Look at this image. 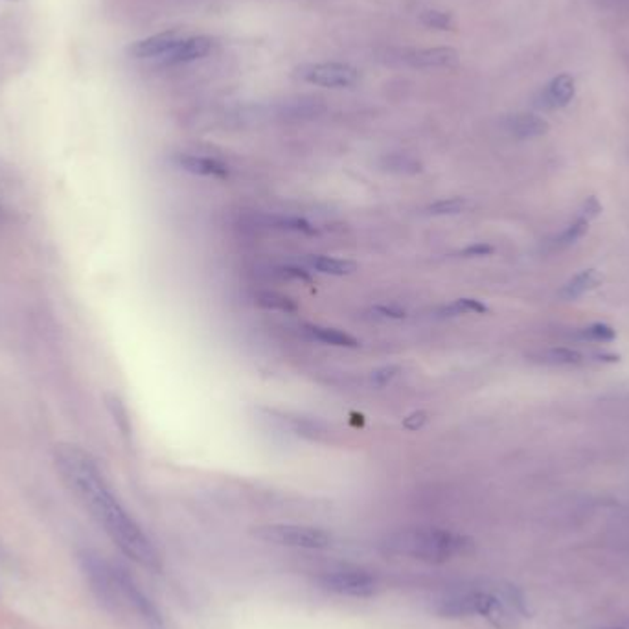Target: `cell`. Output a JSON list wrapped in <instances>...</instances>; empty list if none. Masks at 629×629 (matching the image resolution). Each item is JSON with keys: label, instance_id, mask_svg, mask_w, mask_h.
Segmentation results:
<instances>
[{"label": "cell", "instance_id": "1", "mask_svg": "<svg viewBox=\"0 0 629 629\" xmlns=\"http://www.w3.org/2000/svg\"><path fill=\"white\" fill-rule=\"evenodd\" d=\"M55 467L61 481L96 521L122 554L149 571L161 569V556L140 524L123 508L107 484L98 464L78 446L63 444L55 449Z\"/></svg>", "mask_w": 629, "mask_h": 629}, {"label": "cell", "instance_id": "2", "mask_svg": "<svg viewBox=\"0 0 629 629\" xmlns=\"http://www.w3.org/2000/svg\"><path fill=\"white\" fill-rule=\"evenodd\" d=\"M80 561L88 589L109 613L135 620L147 629H164L159 608L128 571L94 552H83Z\"/></svg>", "mask_w": 629, "mask_h": 629}, {"label": "cell", "instance_id": "3", "mask_svg": "<svg viewBox=\"0 0 629 629\" xmlns=\"http://www.w3.org/2000/svg\"><path fill=\"white\" fill-rule=\"evenodd\" d=\"M434 611L444 618L484 616L500 629H512L524 613V599L508 583L460 585L440 594Z\"/></svg>", "mask_w": 629, "mask_h": 629}, {"label": "cell", "instance_id": "4", "mask_svg": "<svg viewBox=\"0 0 629 629\" xmlns=\"http://www.w3.org/2000/svg\"><path fill=\"white\" fill-rule=\"evenodd\" d=\"M389 556L442 565L471 550V540L444 528H407L389 533L382 541Z\"/></svg>", "mask_w": 629, "mask_h": 629}, {"label": "cell", "instance_id": "5", "mask_svg": "<svg viewBox=\"0 0 629 629\" xmlns=\"http://www.w3.org/2000/svg\"><path fill=\"white\" fill-rule=\"evenodd\" d=\"M253 536L264 543L276 547H289L302 550H326L331 547V533L309 524L273 523L253 528Z\"/></svg>", "mask_w": 629, "mask_h": 629}, {"label": "cell", "instance_id": "6", "mask_svg": "<svg viewBox=\"0 0 629 629\" xmlns=\"http://www.w3.org/2000/svg\"><path fill=\"white\" fill-rule=\"evenodd\" d=\"M317 582L324 591L337 596H346V599H372L380 591L377 576L357 567H339L324 571Z\"/></svg>", "mask_w": 629, "mask_h": 629}, {"label": "cell", "instance_id": "7", "mask_svg": "<svg viewBox=\"0 0 629 629\" xmlns=\"http://www.w3.org/2000/svg\"><path fill=\"white\" fill-rule=\"evenodd\" d=\"M297 76L307 83L326 88L352 87L359 80L357 69L344 65V63H314V65H304L297 69Z\"/></svg>", "mask_w": 629, "mask_h": 629}, {"label": "cell", "instance_id": "8", "mask_svg": "<svg viewBox=\"0 0 629 629\" xmlns=\"http://www.w3.org/2000/svg\"><path fill=\"white\" fill-rule=\"evenodd\" d=\"M576 94V81L569 74H559L552 78L543 90L540 92L538 105L545 109H561L567 107Z\"/></svg>", "mask_w": 629, "mask_h": 629}, {"label": "cell", "instance_id": "9", "mask_svg": "<svg viewBox=\"0 0 629 629\" xmlns=\"http://www.w3.org/2000/svg\"><path fill=\"white\" fill-rule=\"evenodd\" d=\"M214 48V39L206 36L180 38L177 45L164 55L166 65H180V63H192L208 55Z\"/></svg>", "mask_w": 629, "mask_h": 629}, {"label": "cell", "instance_id": "10", "mask_svg": "<svg viewBox=\"0 0 629 629\" xmlns=\"http://www.w3.org/2000/svg\"><path fill=\"white\" fill-rule=\"evenodd\" d=\"M177 31H163L140 41H135L128 46V54L133 59H164V55L177 45L179 41Z\"/></svg>", "mask_w": 629, "mask_h": 629}, {"label": "cell", "instance_id": "11", "mask_svg": "<svg viewBox=\"0 0 629 629\" xmlns=\"http://www.w3.org/2000/svg\"><path fill=\"white\" fill-rule=\"evenodd\" d=\"M507 131L521 140L526 138H538L543 137L550 131V123L532 113H521V114H514L507 120Z\"/></svg>", "mask_w": 629, "mask_h": 629}, {"label": "cell", "instance_id": "12", "mask_svg": "<svg viewBox=\"0 0 629 629\" xmlns=\"http://www.w3.org/2000/svg\"><path fill=\"white\" fill-rule=\"evenodd\" d=\"M408 63L418 69H451L458 63V54L453 48H427L411 54Z\"/></svg>", "mask_w": 629, "mask_h": 629}, {"label": "cell", "instance_id": "13", "mask_svg": "<svg viewBox=\"0 0 629 629\" xmlns=\"http://www.w3.org/2000/svg\"><path fill=\"white\" fill-rule=\"evenodd\" d=\"M177 164L188 173L214 177V179H227L229 170L223 163H219L210 156H197V155H180L177 156Z\"/></svg>", "mask_w": 629, "mask_h": 629}, {"label": "cell", "instance_id": "14", "mask_svg": "<svg viewBox=\"0 0 629 629\" xmlns=\"http://www.w3.org/2000/svg\"><path fill=\"white\" fill-rule=\"evenodd\" d=\"M600 281H602V278L599 273H596L594 269H585V271L574 274L571 280L565 281L561 289L558 291V295L563 300H576V298L583 297L585 293L592 291L594 288H599Z\"/></svg>", "mask_w": 629, "mask_h": 629}, {"label": "cell", "instance_id": "15", "mask_svg": "<svg viewBox=\"0 0 629 629\" xmlns=\"http://www.w3.org/2000/svg\"><path fill=\"white\" fill-rule=\"evenodd\" d=\"M307 333L321 340L323 344H330V346H337V348H357L359 340L356 337H352L350 333L340 331L337 328H326V326H306Z\"/></svg>", "mask_w": 629, "mask_h": 629}, {"label": "cell", "instance_id": "16", "mask_svg": "<svg viewBox=\"0 0 629 629\" xmlns=\"http://www.w3.org/2000/svg\"><path fill=\"white\" fill-rule=\"evenodd\" d=\"M311 265L319 273L331 274V276H346V274H352L357 269L356 262L330 258V256H314L311 258Z\"/></svg>", "mask_w": 629, "mask_h": 629}, {"label": "cell", "instance_id": "17", "mask_svg": "<svg viewBox=\"0 0 629 629\" xmlns=\"http://www.w3.org/2000/svg\"><path fill=\"white\" fill-rule=\"evenodd\" d=\"M540 361L552 366H576L583 363V356L573 348H549L540 354Z\"/></svg>", "mask_w": 629, "mask_h": 629}, {"label": "cell", "instance_id": "18", "mask_svg": "<svg viewBox=\"0 0 629 629\" xmlns=\"http://www.w3.org/2000/svg\"><path fill=\"white\" fill-rule=\"evenodd\" d=\"M589 232V219H585L583 215H580L578 219H574V222L565 229L559 238H558V245L559 247H569V245H574L576 241H580L585 234Z\"/></svg>", "mask_w": 629, "mask_h": 629}, {"label": "cell", "instance_id": "19", "mask_svg": "<svg viewBox=\"0 0 629 629\" xmlns=\"http://www.w3.org/2000/svg\"><path fill=\"white\" fill-rule=\"evenodd\" d=\"M467 199L464 197H451V199H442V201H436L432 205L427 206V212L431 215H455V214H460L467 208Z\"/></svg>", "mask_w": 629, "mask_h": 629}, {"label": "cell", "instance_id": "20", "mask_svg": "<svg viewBox=\"0 0 629 629\" xmlns=\"http://www.w3.org/2000/svg\"><path fill=\"white\" fill-rule=\"evenodd\" d=\"M442 313L449 314V317H455V314H462V313H479V314H484L488 313V307L477 300V298H458L455 300L453 304L446 306L442 309Z\"/></svg>", "mask_w": 629, "mask_h": 629}, {"label": "cell", "instance_id": "21", "mask_svg": "<svg viewBox=\"0 0 629 629\" xmlns=\"http://www.w3.org/2000/svg\"><path fill=\"white\" fill-rule=\"evenodd\" d=\"M258 304L267 309H278V311H286V313H293L298 309V306L289 297L278 295V293H262L258 297Z\"/></svg>", "mask_w": 629, "mask_h": 629}, {"label": "cell", "instance_id": "22", "mask_svg": "<svg viewBox=\"0 0 629 629\" xmlns=\"http://www.w3.org/2000/svg\"><path fill=\"white\" fill-rule=\"evenodd\" d=\"M583 337L596 340V342H613L616 339V331L606 324V323H594L587 328H583Z\"/></svg>", "mask_w": 629, "mask_h": 629}, {"label": "cell", "instance_id": "23", "mask_svg": "<svg viewBox=\"0 0 629 629\" xmlns=\"http://www.w3.org/2000/svg\"><path fill=\"white\" fill-rule=\"evenodd\" d=\"M276 225L280 229H286V231H293V232H302V234H317V231H314V227L306 222V219L302 217H278L276 219Z\"/></svg>", "mask_w": 629, "mask_h": 629}, {"label": "cell", "instance_id": "24", "mask_svg": "<svg viewBox=\"0 0 629 629\" xmlns=\"http://www.w3.org/2000/svg\"><path fill=\"white\" fill-rule=\"evenodd\" d=\"M398 372H399V366H396V365L380 366V368H375V370L370 373V382H372L373 387L383 389V387H387V385L394 380V377L398 375Z\"/></svg>", "mask_w": 629, "mask_h": 629}, {"label": "cell", "instance_id": "25", "mask_svg": "<svg viewBox=\"0 0 629 629\" xmlns=\"http://www.w3.org/2000/svg\"><path fill=\"white\" fill-rule=\"evenodd\" d=\"M422 22L429 28H436V29H451L453 28V19L451 15L444 13V12H425L422 15Z\"/></svg>", "mask_w": 629, "mask_h": 629}, {"label": "cell", "instance_id": "26", "mask_svg": "<svg viewBox=\"0 0 629 629\" xmlns=\"http://www.w3.org/2000/svg\"><path fill=\"white\" fill-rule=\"evenodd\" d=\"M490 255H493V247L488 243L469 245L460 253V256H464V258H482V256H490Z\"/></svg>", "mask_w": 629, "mask_h": 629}, {"label": "cell", "instance_id": "27", "mask_svg": "<svg viewBox=\"0 0 629 629\" xmlns=\"http://www.w3.org/2000/svg\"><path fill=\"white\" fill-rule=\"evenodd\" d=\"M582 212H583V217L585 219H594V217H599L602 214V205L599 201V197H594V196H589L583 205H582Z\"/></svg>", "mask_w": 629, "mask_h": 629}, {"label": "cell", "instance_id": "28", "mask_svg": "<svg viewBox=\"0 0 629 629\" xmlns=\"http://www.w3.org/2000/svg\"><path fill=\"white\" fill-rule=\"evenodd\" d=\"M425 422H427V413L416 411V413L408 415V416L403 420V427H405L407 431H418V429H422V427L425 425Z\"/></svg>", "mask_w": 629, "mask_h": 629}, {"label": "cell", "instance_id": "29", "mask_svg": "<svg viewBox=\"0 0 629 629\" xmlns=\"http://www.w3.org/2000/svg\"><path fill=\"white\" fill-rule=\"evenodd\" d=\"M111 407H113V413H114V416H116V420H118V424H120V429H122L125 434H130V432H131L130 420H128V415H125V411H123L122 403H120L118 399H113Z\"/></svg>", "mask_w": 629, "mask_h": 629}, {"label": "cell", "instance_id": "30", "mask_svg": "<svg viewBox=\"0 0 629 629\" xmlns=\"http://www.w3.org/2000/svg\"><path fill=\"white\" fill-rule=\"evenodd\" d=\"M373 313L380 314V317H385V319H396V321H401L405 319V311L401 309H396V307H387V306H377L373 307Z\"/></svg>", "mask_w": 629, "mask_h": 629}, {"label": "cell", "instance_id": "31", "mask_svg": "<svg viewBox=\"0 0 629 629\" xmlns=\"http://www.w3.org/2000/svg\"><path fill=\"white\" fill-rule=\"evenodd\" d=\"M281 273H284V276H289V278H295V280H300V281H306V284H313V278L309 276L307 271L300 269V267H284L281 269Z\"/></svg>", "mask_w": 629, "mask_h": 629}, {"label": "cell", "instance_id": "32", "mask_svg": "<svg viewBox=\"0 0 629 629\" xmlns=\"http://www.w3.org/2000/svg\"><path fill=\"white\" fill-rule=\"evenodd\" d=\"M596 357H599V361H604V363H618L620 361V356H616V354H599Z\"/></svg>", "mask_w": 629, "mask_h": 629}]
</instances>
